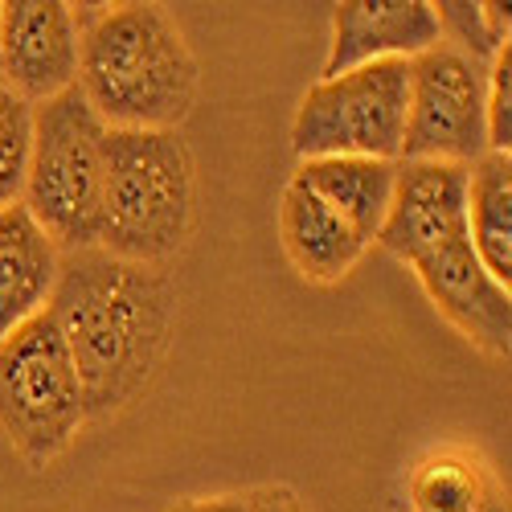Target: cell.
Wrapping results in <instances>:
<instances>
[{
	"mask_svg": "<svg viewBox=\"0 0 512 512\" xmlns=\"http://www.w3.org/2000/svg\"><path fill=\"white\" fill-rule=\"evenodd\" d=\"M70 349L87 398V422L115 418L160 373L177 324V287L160 267L115 254L66 250L46 308Z\"/></svg>",
	"mask_w": 512,
	"mask_h": 512,
	"instance_id": "6da1fadb",
	"label": "cell"
},
{
	"mask_svg": "<svg viewBox=\"0 0 512 512\" xmlns=\"http://www.w3.org/2000/svg\"><path fill=\"white\" fill-rule=\"evenodd\" d=\"M78 91L115 132H181L201 66L164 5L127 0L95 13L78 9Z\"/></svg>",
	"mask_w": 512,
	"mask_h": 512,
	"instance_id": "7a4b0ae2",
	"label": "cell"
},
{
	"mask_svg": "<svg viewBox=\"0 0 512 512\" xmlns=\"http://www.w3.org/2000/svg\"><path fill=\"white\" fill-rule=\"evenodd\" d=\"M197 213V164L181 132H115L103 140L99 250L160 267L189 242Z\"/></svg>",
	"mask_w": 512,
	"mask_h": 512,
	"instance_id": "3957f363",
	"label": "cell"
},
{
	"mask_svg": "<svg viewBox=\"0 0 512 512\" xmlns=\"http://www.w3.org/2000/svg\"><path fill=\"white\" fill-rule=\"evenodd\" d=\"M103 140L107 123L78 87L33 107V156L21 205L58 242L62 254L99 246Z\"/></svg>",
	"mask_w": 512,
	"mask_h": 512,
	"instance_id": "277c9868",
	"label": "cell"
},
{
	"mask_svg": "<svg viewBox=\"0 0 512 512\" xmlns=\"http://www.w3.org/2000/svg\"><path fill=\"white\" fill-rule=\"evenodd\" d=\"M87 426V398L50 312L0 340V435L29 463L46 467Z\"/></svg>",
	"mask_w": 512,
	"mask_h": 512,
	"instance_id": "5b68a950",
	"label": "cell"
},
{
	"mask_svg": "<svg viewBox=\"0 0 512 512\" xmlns=\"http://www.w3.org/2000/svg\"><path fill=\"white\" fill-rule=\"evenodd\" d=\"M410 107V62H369L336 78H320L300 99L291 148L300 160L369 156L398 160Z\"/></svg>",
	"mask_w": 512,
	"mask_h": 512,
	"instance_id": "8992f818",
	"label": "cell"
},
{
	"mask_svg": "<svg viewBox=\"0 0 512 512\" xmlns=\"http://www.w3.org/2000/svg\"><path fill=\"white\" fill-rule=\"evenodd\" d=\"M484 62L467 58L451 41L410 58V107L398 160H447L476 164L488 156L484 123Z\"/></svg>",
	"mask_w": 512,
	"mask_h": 512,
	"instance_id": "52a82bcc",
	"label": "cell"
},
{
	"mask_svg": "<svg viewBox=\"0 0 512 512\" xmlns=\"http://www.w3.org/2000/svg\"><path fill=\"white\" fill-rule=\"evenodd\" d=\"M82 29L66 0H0V82L25 103L78 87Z\"/></svg>",
	"mask_w": 512,
	"mask_h": 512,
	"instance_id": "ba28073f",
	"label": "cell"
},
{
	"mask_svg": "<svg viewBox=\"0 0 512 512\" xmlns=\"http://www.w3.org/2000/svg\"><path fill=\"white\" fill-rule=\"evenodd\" d=\"M459 238H467V164L394 160L390 213L377 242L394 259L418 263Z\"/></svg>",
	"mask_w": 512,
	"mask_h": 512,
	"instance_id": "9c48e42d",
	"label": "cell"
},
{
	"mask_svg": "<svg viewBox=\"0 0 512 512\" xmlns=\"http://www.w3.org/2000/svg\"><path fill=\"white\" fill-rule=\"evenodd\" d=\"M426 300H431L476 349L488 357L512 353V291L488 275L467 238L439 246L435 254L410 263Z\"/></svg>",
	"mask_w": 512,
	"mask_h": 512,
	"instance_id": "30bf717a",
	"label": "cell"
},
{
	"mask_svg": "<svg viewBox=\"0 0 512 512\" xmlns=\"http://www.w3.org/2000/svg\"><path fill=\"white\" fill-rule=\"evenodd\" d=\"M443 41L431 0H345L332 13L324 78L369 62H410Z\"/></svg>",
	"mask_w": 512,
	"mask_h": 512,
	"instance_id": "8fae6325",
	"label": "cell"
},
{
	"mask_svg": "<svg viewBox=\"0 0 512 512\" xmlns=\"http://www.w3.org/2000/svg\"><path fill=\"white\" fill-rule=\"evenodd\" d=\"M58 271L62 250L33 213L21 201L0 209V340L50 308Z\"/></svg>",
	"mask_w": 512,
	"mask_h": 512,
	"instance_id": "7c38bea8",
	"label": "cell"
},
{
	"mask_svg": "<svg viewBox=\"0 0 512 512\" xmlns=\"http://www.w3.org/2000/svg\"><path fill=\"white\" fill-rule=\"evenodd\" d=\"M279 238L291 267L308 283H340L369 250V242L340 213L291 181L279 201Z\"/></svg>",
	"mask_w": 512,
	"mask_h": 512,
	"instance_id": "4fadbf2b",
	"label": "cell"
},
{
	"mask_svg": "<svg viewBox=\"0 0 512 512\" xmlns=\"http://www.w3.org/2000/svg\"><path fill=\"white\" fill-rule=\"evenodd\" d=\"M291 185L320 197L332 213H340L369 246L381 234V222L390 213L394 193V160H369V156H320L300 160L291 173Z\"/></svg>",
	"mask_w": 512,
	"mask_h": 512,
	"instance_id": "5bb4252c",
	"label": "cell"
},
{
	"mask_svg": "<svg viewBox=\"0 0 512 512\" xmlns=\"http://www.w3.org/2000/svg\"><path fill=\"white\" fill-rule=\"evenodd\" d=\"M406 500L410 512H508L496 467L467 447L426 451L410 467Z\"/></svg>",
	"mask_w": 512,
	"mask_h": 512,
	"instance_id": "9a60e30c",
	"label": "cell"
},
{
	"mask_svg": "<svg viewBox=\"0 0 512 512\" xmlns=\"http://www.w3.org/2000/svg\"><path fill=\"white\" fill-rule=\"evenodd\" d=\"M467 242L492 279L512 287V156L488 152L467 164Z\"/></svg>",
	"mask_w": 512,
	"mask_h": 512,
	"instance_id": "2e32d148",
	"label": "cell"
},
{
	"mask_svg": "<svg viewBox=\"0 0 512 512\" xmlns=\"http://www.w3.org/2000/svg\"><path fill=\"white\" fill-rule=\"evenodd\" d=\"M33 156V103L0 82V209L17 205Z\"/></svg>",
	"mask_w": 512,
	"mask_h": 512,
	"instance_id": "e0dca14e",
	"label": "cell"
},
{
	"mask_svg": "<svg viewBox=\"0 0 512 512\" xmlns=\"http://www.w3.org/2000/svg\"><path fill=\"white\" fill-rule=\"evenodd\" d=\"M443 41L447 33L459 37L451 41L476 62H492L508 46V5H435Z\"/></svg>",
	"mask_w": 512,
	"mask_h": 512,
	"instance_id": "ac0fdd59",
	"label": "cell"
},
{
	"mask_svg": "<svg viewBox=\"0 0 512 512\" xmlns=\"http://www.w3.org/2000/svg\"><path fill=\"white\" fill-rule=\"evenodd\" d=\"M484 123H488V152H508L512 148V46H504L488 62Z\"/></svg>",
	"mask_w": 512,
	"mask_h": 512,
	"instance_id": "d6986e66",
	"label": "cell"
},
{
	"mask_svg": "<svg viewBox=\"0 0 512 512\" xmlns=\"http://www.w3.org/2000/svg\"><path fill=\"white\" fill-rule=\"evenodd\" d=\"M250 512H312L300 492L287 488V484H267L259 492H250Z\"/></svg>",
	"mask_w": 512,
	"mask_h": 512,
	"instance_id": "ffe728a7",
	"label": "cell"
},
{
	"mask_svg": "<svg viewBox=\"0 0 512 512\" xmlns=\"http://www.w3.org/2000/svg\"><path fill=\"white\" fill-rule=\"evenodd\" d=\"M164 512H250V492L234 496H201V500H181Z\"/></svg>",
	"mask_w": 512,
	"mask_h": 512,
	"instance_id": "44dd1931",
	"label": "cell"
}]
</instances>
